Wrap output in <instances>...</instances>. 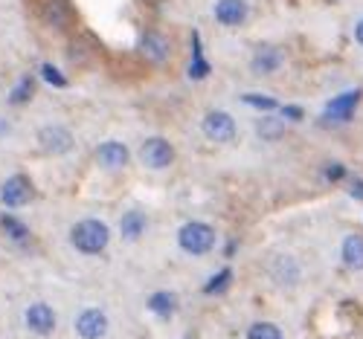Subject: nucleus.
<instances>
[{
	"instance_id": "nucleus-1",
	"label": "nucleus",
	"mask_w": 363,
	"mask_h": 339,
	"mask_svg": "<svg viewBox=\"0 0 363 339\" xmlns=\"http://www.w3.org/2000/svg\"><path fill=\"white\" fill-rule=\"evenodd\" d=\"M70 243L82 255H99L111 243V226L99 218H82L70 226Z\"/></svg>"
},
{
	"instance_id": "nucleus-2",
	"label": "nucleus",
	"mask_w": 363,
	"mask_h": 339,
	"mask_svg": "<svg viewBox=\"0 0 363 339\" xmlns=\"http://www.w3.org/2000/svg\"><path fill=\"white\" fill-rule=\"evenodd\" d=\"M216 243H218V232H216L213 224H206V221H186L177 229V246L186 255H195V258L209 255L216 250Z\"/></svg>"
},
{
	"instance_id": "nucleus-3",
	"label": "nucleus",
	"mask_w": 363,
	"mask_h": 339,
	"mask_svg": "<svg viewBox=\"0 0 363 339\" xmlns=\"http://www.w3.org/2000/svg\"><path fill=\"white\" fill-rule=\"evenodd\" d=\"M360 99H363V90L360 87H349V90H340L337 96H331L320 113V125L325 128H340V125H349V122L357 116V108H360Z\"/></svg>"
},
{
	"instance_id": "nucleus-4",
	"label": "nucleus",
	"mask_w": 363,
	"mask_h": 339,
	"mask_svg": "<svg viewBox=\"0 0 363 339\" xmlns=\"http://www.w3.org/2000/svg\"><path fill=\"white\" fill-rule=\"evenodd\" d=\"M174 145L166 139V137H148L140 151H137V160L143 163V168L148 171H166L174 166Z\"/></svg>"
},
{
	"instance_id": "nucleus-5",
	"label": "nucleus",
	"mask_w": 363,
	"mask_h": 339,
	"mask_svg": "<svg viewBox=\"0 0 363 339\" xmlns=\"http://www.w3.org/2000/svg\"><path fill=\"white\" fill-rule=\"evenodd\" d=\"M201 131H203V137H206L209 142H218V145H227V142H233V139L238 137L235 119H233L227 110H221V108L203 113V119H201Z\"/></svg>"
},
{
	"instance_id": "nucleus-6",
	"label": "nucleus",
	"mask_w": 363,
	"mask_h": 339,
	"mask_svg": "<svg viewBox=\"0 0 363 339\" xmlns=\"http://www.w3.org/2000/svg\"><path fill=\"white\" fill-rule=\"evenodd\" d=\"M285 52L277 44H259L250 55V73L253 76H274L285 67Z\"/></svg>"
},
{
	"instance_id": "nucleus-7",
	"label": "nucleus",
	"mask_w": 363,
	"mask_h": 339,
	"mask_svg": "<svg viewBox=\"0 0 363 339\" xmlns=\"http://www.w3.org/2000/svg\"><path fill=\"white\" fill-rule=\"evenodd\" d=\"M137 50H140V55L148 61V64L160 67V64H166V61L172 58V38L157 33V29H148V33H143Z\"/></svg>"
},
{
	"instance_id": "nucleus-8",
	"label": "nucleus",
	"mask_w": 363,
	"mask_h": 339,
	"mask_svg": "<svg viewBox=\"0 0 363 339\" xmlns=\"http://www.w3.org/2000/svg\"><path fill=\"white\" fill-rule=\"evenodd\" d=\"M108 328H111L108 314L99 311V307H84L73 322V331L79 333V339H105Z\"/></svg>"
},
{
	"instance_id": "nucleus-9",
	"label": "nucleus",
	"mask_w": 363,
	"mask_h": 339,
	"mask_svg": "<svg viewBox=\"0 0 363 339\" xmlns=\"http://www.w3.org/2000/svg\"><path fill=\"white\" fill-rule=\"evenodd\" d=\"M29 200H33V183L23 174H12L0 183V203L6 209H23Z\"/></svg>"
},
{
	"instance_id": "nucleus-10",
	"label": "nucleus",
	"mask_w": 363,
	"mask_h": 339,
	"mask_svg": "<svg viewBox=\"0 0 363 339\" xmlns=\"http://www.w3.org/2000/svg\"><path fill=\"white\" fill-rule=\"evenodd\" d=\"M23 325H26L29 333H35V336H50L55 331L58 319H55V311L47 301H33L23 311Z\"/></svg>"
},
{
	"instance_id": "nucleus-11",
	"label": "nucleus",
	"mask_w": 363,
	"mask_h": 339,
	"mask_svg": "<svg viewBox=\"0 0 363 339\" xmlns=\"http://www.w3.org/2000/svg\"><path fill=\"white\" fill-rule=\"evenodd\" d=\"M131 163V151L119 139H105L96 145V166L105 171H123Z\"/></svg>"
},
{
	"instance_id": "nucleus-12",
	"label": "nucleus",
	"mask_w": 363,
	"mask_h": 339,
	"mask_svg": "<svg viewBox=\"0 0 363 339\" xmlns=\"http://www.w3.org/2000/svg\"><path fill=\"white\" fill-rule=\"evenodd\" d=\"M38 145H41L47 154H52V157H62V154H70V151H73L76 137H73V131L65 128V125H44V128L38 131Z\"/></svg>"
},
{
	"instance_id": "nucleus-13",
	"label": "nucleus",
	"mask_w": 363,
	"mask_h": 339,
	"mask_svg": "<svg viewBox=\"0 0 363 339\" xmlns=\"http://www.w3.org/2000/svg\"><path fill=\"white\" fill-rule=\"evenodd\" d=\"M41 18H44V23L52 29V33H65V29L73 23V18H76V9H73L70 0H44Z\"/></svg>"
},
{
	"instance_id": "nucleus-14",
	"label": "nucleus",
	"mask_w": 363,
	"mask_h": 339,
	"mask_svg": "<svg viewBox=\"0 0 363 339\" xmlns=\"http://www.w3.org/2000/svg\"><path fill=\"white\" fill-rule=\"evenodd\" d=\"M250 15V6H247V0H216V6H213V18L216 23L233 29V26H241L247 21Z\"/></svg>"
},
{
	"instance_id": "nucleus-15",
	"label": "nucleus",
	"mask_w": 363,
	"mask_h": 339,
	"mask_svg": "<svg viewBox=\"0 0 363 339\" xmlns=\"http://www.w3.org/2000/svg\"><path fill=\"white\" fill-rule=\"evenodd\" d=\"M340 261L352 272H360L363 270V232H349L340 241Z\"/></svg>"
},
{
	"instance_id": "nucleus-16",
	"label": "nucleus",
	"mask_w": 363,
	"mask_h": 339,
	"mask_svg": "<svg viewBox=\"0 0 363 339\" xmlns=\"http://www.w3.org/2000/svg\"><path fill=\"white\" fill-rule=\"evenodd\" d=\"M148 232V214L143 209H128L119 214V235L125 241H140Z\"/></svg>"
},
{
	"instance_id": "nucleus-17",
	"label": "nucleus",
	"mask_w": 363,
	"mask_h": 339,
	"mask_svg": "<svg viewBox=\"0 0 363 339\" xmlns=\"http://www.w3.org/2000/svg\"><path fill=\"white\" fill-rule=\"evenodd\" d=\"M270 275H274V282H277V285H282V287H294V285H299V279H302V270H299L296 258H291V255H279L274 264H270Z\"/></svg>"
},
{
	"instance_id": "nucleus-18",
	"label": "nucleus",
	"mask_w": 363,
	"mask_h": 339,
	"mask_svg": "<svg viewBox=\"0 0 363 339\" xmlns=\"http://www.w3.org/2000/svg\"><path fill=\"white\" fill-rule=\"evenodd\" d=\"M285 128L288 122L282 116H274V113H264L262 119H256V137L264 139V142H277L285 137Z\"/></svg>"
},
{
	"instance_id": "nucleus-19",
	"label": "nucleus",
	"mask_w": 363,
	"mask_h": 339,
	"mask_svg": "<svg viewBox=\"0 0 363 339\" xmlns=\"http://www.w3.org/2000/svg\"><path fill=\"white\" fill-rule=\"evenodd\" d=\"M145 304H148V311L155 314V316H160V319H172V316L177 314V296H174L172 290H157V293H151Z\"/></svg>"
},
{
	"instance_id": "nucleus-20",
	"label": "nucleus",
	"mask_w": 363,
	"mask_h": 339,
	"mask_svg": "<svg viewBox=\"0 0 363 339\" xmlns=\"http://www.w3.org/2000/svg\"><path fill=\"white\" fill-rule=\"evenodd\" d=\"M209 61H206V55H203V47H201V38H198V33L192 35V58H189V70H186V76L192 79V81H201V79H206L209 76Z\"/></svg>"
},
{
	"instance_id": "nucleus-21",
	"label": "nucleus",
	"mask_w": 363,
	"mask_h": 339,
	"mask_svg": "<svg viewBox=\"0 0 363 339\" xmlns=\"http://www.w3.org/2000/svg\"><path fill=\"white\" fill-rule=\"evenodd\" d=\"M33 96H35V79L33 76H21L18 84L12 87V93H9V105H26Z\"/></svg>"
},
{
	"instance_id": "nucleus-22",
	"label": "nucleus",
	"mask_w": 363,
	"mask_h": 339,
	"mask_svg": "<svg viewBox=\"0 0 363 339\" xmlns=\"http://www.w3.org/2000/svg\"><path fill=\"white\" fill-rule=\"evenodd\" d=\"M0 226H4V232H6V238H12L15 243H29V229H26V224H21L18 218H12V214H0Z\"/></svg>"
},
{
	"instance_id": "nucleus-23",
	"label": "nucleus",
	"mask_w": 363,
	"mask_h": 339,
	"mask_svg": "<svg viewBox=\"0 0 363 339\" xmlns=\"http://www.w3.org/2000/svg\"><path fill=\"white\" fill-rule=\"evenodd\" d=\"M245 339H285V333H282V328L279 325H274V322H253L250 328H247V333H245Z\"/></svg>"
},
{
	"instance_id": "nucleus-24",
	"label": "nucleus",
	"mask_w": 363,
	"mask_h": 339,
	"mask_svg": "<svg viewBox=\"0 0 363 339\" xmlns=\"http://www.w3.org/2000/svg\"><path fill=\"white\" fill-rule=\"evenodd\" d=\"M230 285H233V270H230V267H221V270L213 275V279L203 285V293H206V296H218V293H224Z\"/></svg>"
},
{
	"instance_id": "nucleus-25",
	"label": "nucleus",
	"mask_w": 363,
	"mask_h": 339,
	"mask_svg": "<svg viewBox=\"0 0 363 339\" xmlns=\"http://www.w3.org/2000/svg\"><path fill=\"white\" fill-rule=\"evenodd\" d=\"M241 102H245L247 108H253V110H259V113H270V110L279 108V102L274 96H262V93H245Z\"/></svg>"
},
{
	"instance_id": "nucleus-26",
	"label": "nucleus",
	"mask_w": 363,
	"mask_h": 339,
	"mask_svg": "<svg viewBox=\"0 0 363 339\" xmlns=\"http://www.w3.org/2000/svg\"><path fill=\"white\" fill-rule=\"evenodd\" d=\"M323 180H325V183H346V180H349V171H346L343 163L331 160V163L323 166Z\"/></svg>"
},
{
	"instance_id": "nucleus-27",
	"label": "nucleus",
	"mask_w": 363,
	"mask_h": 339,
	"mask_svg": "<svg viewBox=\"0 0 363 339\" xmlns=\"http://www.w3.org/2000/svg\"><path fill=\"white\" fill-rule=\"evenodd\" d=\"M41 76H44V81H50V84H55V87H67L65 73L58 70V67H52V64H41Z\"/></svg>"
},
{
	"instance_id": "nucleus-28",
	"label": "nucleus",
	"mask_w": 363,
	"mask_h": 339,
	"mask_svg": "<svg viewBox=\"0 0 363 339\" xmlns=\"http://www.w3.org/2000/svg\"><path fill=\"white\" fill-rule=\"evenodd\" d=\"M346 192H349L354 200H363V177H360V174H349V180H346Z\"/></svg>"
},
{
	"instance_id": "nucleus-29",
	"label": "nucleus",
	"mask_w": 363,
	"mask_h": 339,
	"mask_svg": "<svg viewBox=\"0 0 363 339\" xmlns=\"http://www.w3.org/2000/svg\"><path fill=\"white\" fill-rule=\"evenodd\" d=\"M302 116H306V110H302L299 105H285V108H282V119H285V122H299Z\"/></svg>"
},
{
	"instance_id": "nucleus-30",
	"label": "nucleus",
	"mask_w": 363,
	"mask_h": 339,
	"mask_svg": "<svg viewBox=\"0 0 363 339\" xmlns=\"http://www.w3.org/2000/svg\"><path fill=\"white\" fill-rule=\"evenodd\" d=\"M352 38H354V44L363 50V15L354 21V26H352Z\"/></svg>"
}]
</instances>
